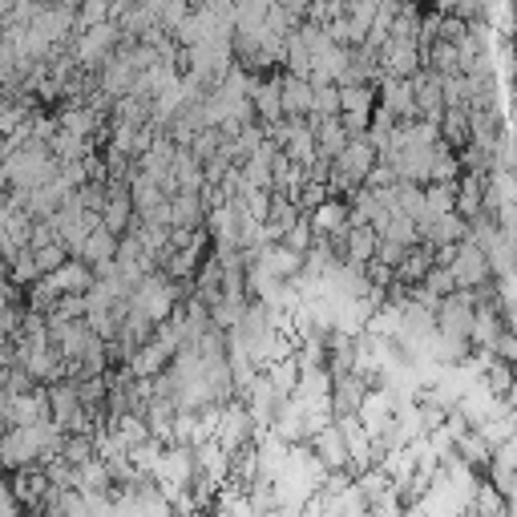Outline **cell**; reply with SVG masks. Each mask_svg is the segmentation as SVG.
<instances>
[{
  "mask_svg": "<svg viewBox=\"0 0 517 517\" xmlns=\"http://www.w3.org/2000/svg\"><path fill=\"white\" fill-rule=\"evenodd\" d=\"M118 49H122V29H118L114 21L97 25V29H85V33H77V37L69 41V57H73L85 73H89V69H101Z\"/></svg>",
  "mask_w": 517,
  "mask_h": 517,
  "instance_id": "cell-1",
  "label": "cell"
},
{
  "mask_svg": "<svg viewBox=\"0 0 517 517\" xmlns=\"http://www.w3.org/2000/svg\"><path fill=\"white\" fill-rule=\"evenodd\" d=\"M449 271H453V279H457V287H461V291H477V287H485V283H489V275H493L489 255H485L473 239L457 243V255H453Z\"/></svg>",
  "mask_w": 517,
  "mask_h": 517,
  "instance_id": "cell-2",
  "label": "cell"
},
{
  "mask_svg": "<svg viewBox=\"0 0 517 517\" xmlns=\"http://www.w3.org/2000/svg\"><path fill=\"white\" fill-rule=\"evenodd\" d=\"M380 110H388L396 122H417V93H412V81L400 77H384L380 81Z\"/></svg>",
  "mask_w": 517,
  "mask_h": 517,
  "instance_id": "cell-3",
  "label": "cell"
},
{
  "mask_svg": "<svg viewBox=\"0 0 517 517\" xmlns=\"http://www.w3.org/2000/svg\"><path fill=\"white\" fill-rule=\"evenodd\" d=\"M307 449H312L316 457H320V465L328 469V473H340V469H348L352 465V457H348V441H344V433H340V425L332 421L328 429H320L312 441H307Z\"/></svg>",
  "mask_w": 517,
  "mask_h": 517,
  "instance_id": "cell-4",
  "label": "cell"
},
{
  "mask_svg": "<svg viewBox=\"0 0 517 517\" xmlns=\"http://www.w3.org/2000/svg\"><path fill=\"white\" fill-rule=\"evenodd\" d=\"M9 417H13V429H29V425H45V421H53V408H49V388H41V384H37L33 392L13 396Z\"/></svg>",
  "mask_w": 517,
  "mask_h": 517,
  "instance_id": "cell-5",
  "label": "cell"
},
{
  "mask_svg": "<svg viewBox=\"0 0 517 517\" xmlns=\"http://www.w3.org/2000/svg\"><path fill=\"white\" fill-rule=\"evenodd\" d=\"M13 493H17V501L25 509H45V501L53 493V481H49V473L41 465H29V469L13 473Z\"/></svg>",
  "mask_w": 517,
  "mask_h": 517,
  "instance_id": "cell-6",
  "label": "cell"
},
{
  "mask_svg": "<svg viewBox=\"0 0 517 517\" xmlns=\"http://www.w3.org/2000/svg\"><path fill=\"white\" fill-rule=\"evenodd\" d=\"M368 388H372V380H364L360 372L336 376V384H332V412H336V417H356L364 396H368Z\"/></svg>",
  "mask_w": 517,
  "mask_h": 517,
  "instance_id": "cell-7",
  "label": "cell"
},
{
  "mask_svg": "<svg viewBox=\"0 0 517 517\" xmlns=\"http://www.w3.org/2000/svg\"><path fill=\"white\" fill-rule=\"evenodd\" d=\"M251 101H255V118L259 126H275L283 122V77H267V81H255L251 89Z\"/></svg>",
  "mask_w": 517,
  "mask_h": 517,
  "instance_id": "cell-8",
  "label": "cell"
},
{
  "mask_svg": "<svg viewBox=\"0 0 517 517\" xmlns=\"http://www.w3.org/2000/svg\"><path fill=\"white\" fill-rule=\"evenodd\" d=\"M376 243H380L376 227H372V223L352 219V231H348V239H344V263H352V267H368V263L376 259Z\"/></svg>",
  "mask_w": 517,
  "mask_h": 517,
  "instance_id": "cell-9",
  "label": "cell"
},
{
  "mask_svg": "<svg viewBox=\"0 0 517 517\" xmlns=\"http://www.w3.org/2000/svg\"><path fill=\"white\" fill-rule=\"evenodd\" d=\"M211 215L202 194H170V227H182V231H198Z\"/></svg>",
  "mask_w": 517,
  "mask_h": 517,
  "instance_id": "cell-10",
  "label": "cell"
},
{
  "mask_svg": "<svg viewBox=\"0 0 517 517\" xmlns=\"http://www.w3.org/2000/svg\"><path fill=\"white\" fill-rule=\"evenodd\" d=\"M433 263H437V247H429V243H417L404 259H400V267H396V283L400 287H417V283H425V275L433 271Z\"/></svg>",
  "mask_w": 517,
  "mask_h": 517,
  "instance_id": "cell-11",
  "label": "cell"
},
{
  "mask_svg": "<svg viewBox=\"0 0 517 517\" xmlns=\"http://www.w3.org/2000/svg\"><path fill=\"white\" fill-rule=\"evenodd\" d=\"M312 106H316V85L283 73V114L287 118H312Z\"/></svg>",
  "mask_w": 517,
  "mask_h": 517,
  "instance_id": "cell-12",
  "label": "cell"
},
{
  "mask_svg": "<svg viewBox=\"0 0 517 517\" xmlns=\"http://www.w3.org/2000/svg\"><path fill=\"white\" fill-rule=\"evenodd\" d=\"M118 247H122V235H114L110 227H93L89 231V239H85V247H81V255L77 259H85L89 267H101V263H114L118 259Z\"/></svg>",
  "mask_w": 517,
  "mask_h": 517,
  "instance_id": "cell-13",
  "label": "cell"
},
{
  "mask_svg": "<svg viewBox=\"0 0 517 517\" xmlns=\"http://www.w3.org/2000/svg\"><path fill=\"white\" fill-rule=\"evenodd\" d=\"M49 279L57 283L61 295H89V291L97 287V275H93V267H89L85 259H69V263H65L61 271H53Z\"/></svg>",
  "mask_w": 517,
  "mask_h": 517,
  "instance_id": "cell-14",
  "label": "cell"
},
{
  "mask_svg": "<svg viewBox=\"0 0 517 517\" xmlns=\"http://www.w3.org/2000/svg\"><path fill=\"white\" fill-rule=\"evenodd\" d=\"M312 122V130H316V146H320V158H340V150L352 142L348 134H344V126H340V118H307Z\"/></svg>",
  "mask_w": 517,
  "mask_h": 517,
  "instance_id": "cell-15",
  "label": "cell"
},
{
  "mask_svg": "<svg viewBox=\"0 0 517 517\" xmlns=\"http://www.w3.org/2000/svg\"><path fill=\"white\" fill-rule=\"evenodd\" d=\"M211 517H259V509H255V501H251L247 489H231L227 485V489H219Z\"/></svg>",
  "mask_w": 517,
  "mask_h": 517,
  "instance_id": "cell-16",
  "label": "cell"
},
{
  "mask_svg": "<svg viewBox=\"0 0 517 517\" xmlns=\"http://www.w3.org/2000/svg\"><path fill=\"white\" fill-rule=\"evenodd\" d=\"M9 279H13L17 287H33V283L41 279V267H37V255H33V251H17V255L9 259Z\"/></svg>",
  "mask_w": 517,
  "mask_h": 517,
  "instance_id": "cell-17",
  "label": "cell"
},
{
  "mask_svg": "<svg viewBox=\"0 0 517 517\" xmlns=\"http://www.w3.org/2000/svg\"><path fill=\"white\" fill-rule=\"evenodd\" d=\"M283 247H291L295 255H307V251H312V247H316V231H312V219L303 215V219H299V223H295V227H291V231L283 235Z\"/></svg>",
  "mask_w": 517,
  "mask_h": 517,
  "instance_id": "cell-18",
  "label": "cell"
},
{
  "mask_svg": "<svg viewBox=\"0 0 517 517\" xmlns=\"http://www.w3.org/2000/svg\"><path fill=\"white\" fill-rule=\"evenodd\" d=\"M312 118H340V85H316Z\"/></svg>",
  "mask_w": 517,
  "mask_h": 517,
  "instance_id": "cell-19",
  "label": "cell"
},
{
  "mask_svg": "<svg viewBox=\"0 0 517 517\" xmlns=\"http://www.w3.org/2000/svg\"><path fill=\"white\" fill-rule=\"evenodd\" d=\"M421 287H425V291H433L437 299H449L453 291H461V287H457V279H453V271H449V267H437V263H433V271L425 275V283H421Z\"/></svg>",
  "mask_w": 517,
  "mask_h": 517,
  "instance_id": "cell-20",
  "label": "cell"
},
{
  "mask_svg": "<svg viewBox=\"0 0 517 517\" xmlns=\"http://www.w3.org/2000/svg\"><path fill=\"white\" fill-rule=\"evenodd\" d=\"M33 255H37V267H41V275H53V271H61V267H65V263L73 259V255H69V251L61 247V243H49V247H37Z\"/></svg>",
  "mask_w": 517,
  "mask_h": 517,
  "instance_id": "cell-21",
  "label": "cell"
},
{
  "mask_svg": "<svg viewBox=\"0 0 517 517\" xmlns=\"http://www.w3.org/2000/svg\"><path fill=\"white\" fill-rule=\"evenodd\" d=\"M408 251H412V247H404V243H388V239H380V243H376V263H384V267H392V271H396V267H400V259H404Z\"/></svg>",
  "mask_w": 517,
  "mask_h": 517,
  "instance_id": "cell-22",
  "label": "cell"
},
{
  "mask_svg": "<svg viewBox=\"0 0 517 517\" xmlns=\"http://www.w3.org/2000/svg\"><path fill=\"white\" fill-rule=\"evenodd\" d=\"M25 513V505L17 501V493H13V485L0 477V517H21Z\"/></svg>",
  "mask_w": 517,
  "mask_h": 517,
  "instance_id": "cell-23",
  "label": "cell"
},
{
  "mask_svg": "<svg viewBox=\"0 0 517 517\" xmlns=\"http://www.w3.org/2000/svg\"><path fill=\"white\" fill-rule=\"evenodd\" d=\"M65 5H69V9H81V5H85V0H65Z\"/></svg>",
  "mask_w": 517,
  "mask_h": 517,
  "instance_id": "cell-24",
  "label": "cell"
},
{
  "mask_svg": "<svg viewBox=\"0 0 517 517\" xmlns=\"http://www.w3.org/2000/svg\"><path fill=\"white\" fill-rule=\"evenodd\" d=\"M0 477H5V465H0Z\"/></svg>",
  "mask_w": 517,
  "mask_h": 517,
  "instance_id": "cell-25",
  "label": "cell"
}]
</instances>
